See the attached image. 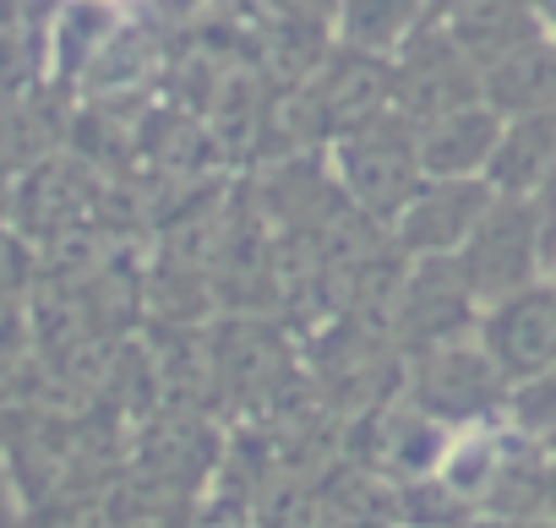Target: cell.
Masks as SVG:
<instances>
[{
	"label": "cell",
	"instance_id": "9",
	"mask_svg": "<svg viewBox=\"0 0 556 528\" xmlns=\"http://www.w3.org/2000/svg\"><path fill=\"white\" fill-rule=\"evenodd\" d=\"M502 115L480 99V104H464L431 126L415 131V147H420V175L426 180H485L491 169V153L502 142Z\"/></svg>",
	"mask_w": 556,
	"mask_h": 528
},
{
	"label": "cell",
	"instance_id": "10",
	"mask_svg": "<svg viewBox=\"0 0 556 528\" xmlns=\"http://www.w3.org/2000/svg\"><path fill=\"white\" fill-rule=\"evenodd\" d=\"M437 23L453 34V44L485 72L502 55L523 50L540 39V23L529 12V0H442Z\"/></svg>",
	"mask_w": 556,
	"mask_h": 528
},
{
	"label": "cell",
	"instance_id": "12",
	"mask_svg": "<svg viewBox=\"0 0 556 528\" xmlns=\"http://www.w3.org/2000/svg\"><path fill=\"white\" fill-rule=\"evenodd\" d=\"M442 12V0H339V50L393 61Z\"/></svg>",
	"mask_w": 556,
	"mask_h": 528
},
{
	"label": "cell",
	"instance_id": "16",
	"mask_svg": "<svg viewBox=\"0 0 556 528\" xmlns=\"http://www.w3.org/2000/svg\"><path fill=\"white\" fill-rule=\"evenodd\" d=\"M507 420H513L518 430L540 436V441L556 430V365H551L545 376H534L529 387H518V392H513V409H507Z\"/></svg>",
	"mask_w": 556,
	"mask_h": 528
},
{
	"label": "cell",
	"instance_id": "21",
	"mask_svg": "<svg viewBox=\"0 0 556 528\" xmlns=\"http://www.w3.org/2000/svg\"><path fill=\"white\" fill-rule=\"evenodd\" d=\"M545 452H551V458H556V430H551V436H545Z\"/></svg>",
	"mask_w": 556,
	"mask_h": 528
},
{
	"label": "cell",
	"instance_id": "20",
	"mask_svg": "<svg viewBox=\"0 0 556 528\" xmlns=\"http://www.w3.org/2000/svg\"><path fill=\"white\" fill-rule=\"evenodd\" d=\"M545 284H551V300H556V268H551V273H545Z\"/></svg>",
	"mask_w": 556,
	"mask_h": 528
},
{
	"label": "cell",
	"instance_id": "4",
	"mask_svg": "<svg viewBox=\"0 0 556 528\" xmlns=\"http://www.w3.org/2000/svg\"><path fill=\"white\" fill-rule=\"evenodd\" d=\"M480 66L453 44L442 23H431L409 50L393 55V115L404 126H431L464 104H480Z\"/></svg>",
	"mask_w": 556,
	"mask_h": 528
},
{
	"label": "cell",
	"instance_id": "6",
	"mask_svg": "<svg viewBox=\"0 0 556 528\" xmlns=\"http://www.w3.org/2000/svg\"><path fill=\"white\" fill-rule=\"evenodd\" d=\"M491 202L496 196H491L485 180H426L415 191V202L399 213L393 240L415 261H453Z\"/></svg>",
	"mask_w": 556,
	"mask_h": 528
},
{
	"label": "cell",
	"instance_id": "7",
	"mask_svg": "<svg viewBox=\"0 0 556 528\" xmlns=\"http://www.w3.org/2000/svg\"><path fill=\"white\" fill-rule=\"evenodd\" d=\"M393 322H399V338L420 355V349H437V344L475 338L480 306L469 300L453 261H415V273L399 284Z\"/></svg>",
	"mask_w": 556,
	"mask_h": 528
},
{
	"label": "cell",
	"instance_id": "11",
	"mask_svg": "<svg viewBox=\"0 0 556 528\" xmlns=\"http://www.w3.org/2000/svg\"><path fill=\"white\" fill-rule=\"evenodd\" d=\"M447 452H453V430H442L437 420H426L404 398L388 414H377V425H371V463L393 485H415V479L442 474Z\"/></svg>",
	"mask_w": 556,
	"mask_h": 528
},
{
	"label": "cell",
	"instance_id": "15",
	"mask_svg": "<svg viewBox=\"0 0 556 528\" xmlns=\"http://www.w3.org/2000/svg\"><path fill=\"white\" fill-rule=\"evenodd\" d=\"M393 523L404 528H469L475 506L442 479H415V485H393Z\"/></svg>",
	"mask_w": 556,
	"mask_h": 528
},
{
	"label": "cell",
	"instance_id": "19",
	"mask_svg": "<svg viewBox=\"0 0 556 528\" xmlns=\"http://www.w3.org/2000/svg\"><path fill=\"white\" fill-rule=\"evenodd\" d=\"M545 517L556 523V458H551V485H545Z\"/></svg>",
	"mask_w": 556,
	"mask_h": 528
},
{
	"label": "cell",
	"instance_id": "5",
	"mask_svg": "<svg viewBox=\"0 0 556 528\" xmlns=\"http://www.w3.org/2000/svg\"><path fill=\"white\" fill-rule=\"evenodd\" d=\"M475 344L485 349V360L496 365V376L518 392L534 376H545L556 365V300L551 284L518 289L496 306L480 311L475 322Z\"/></svg>",
	"mask_w": 556,
	"mask_h": 528
},
{
	"label": "cell",
	"instance_id": "8",
	"mask_svg": "<svg viewBox=\"0 0 556 528\" xmlns=\"http://www.w3.org/2000/svg\"><path fill=\"white\" fill-rule=\"evenodd\" d=\"M312 110H317V131L328 142L388 120L393 115V61H371V55L339 50L328 61L323 82L312 88Z\"/></svg>",
	"mask_w": 556,
	"mask_h": 528
},
{
	"label": "cell",
	"instance_id": "3",
	"mask_svg": "<svg viewBox=\"0 0 556 528\" xmlns=\"http://www.w3.org/2000/svg\"><path fill=\"white\" fill-rule=\"evenodd\" d=\"M333 180L339 191L377 223H399V213L415 202V191L426 185L420 175V147H415V126H404L399 115L339 137L333 142Z\"/></svg>",
	"mask_w": 556,
	"mask_h": 528
},
{
	"label": "cell",
	"instance_id": "18",
	"mask_svg": "<svg viewBox=\"0 0 556 528\" xmlns=\"http://www.w3.org/2000/svg\"><path fill=\"white\" fill-rule=\"evenodd\" d=\"M529 12H534V23H540V39L556 44V0H529Z\"/></svg>",
	"mask_w": 556,
	"mask_h": 528
},
{
	"label": "cell",
	"instance_id": "14",
	"mask_svg": "<svg viewBox=\"0 0 556 528\" xmlns=\"http://www.w3.org/2000/svg\"><path fill=\"white\" fill-rule=\"evenodd\" d=\"M551 164H556V115H523V120L502 126V142L491 153L485 185H491V196L534 202L545 175H551Z\"/></svg>",
	"mask_w": 556,
	"mask_h": 528
},
{
	"label": "cell",
	"instance_id": "17",
	"mask_svg": "<svg viewBox=\"0 0 556 528\" xmlns=\"http://www.w3.org/2000/svg\"><path fill=\"white\" fill-rule=\"evenodd\" d=\"M469 528H556L551 517H475Z\"/></svg>",
	"mask_w": 556,
	"mask_h": 528
},
{
	"label": "cell",
	"instance_id": "2",
	"mask_svg": "<svg viewBox=\"0 0 556 528\" xmlns=\"http://www.w3.org/2000/svg\"><path fill=\"white\" fill-rule=\"evenodd\" d=\"M453 268H458V279H464V289L480 311L518 295V289L545 284L551 256H545V229H540L534 202L496 196L485 207V218L475 223V234L464 240V250L453 256Z\"/></svg>",
	"mask_w": 556,
	"mask_h": 528
},
{
	"label": "cell",
	"instance_id": "1",
	"mask_svg": "<svg viewBox=\"0 0 556 528\" xmlns=\"http://www.w3.org/2000/svg\"><path fill=\"white\" fill-rule=\"evenodd\" d=\"M404 403L437 420L442 430H475V425H496L513 409V387L496 376V365L485 360L475 338H458V344L409 355Z\"/></svg>",
	"mask_w": 556,
	"mask_h": 528
},
{
	"label": "cell",
	"instance_id": "13",
	"mask_svg": "<svg viewBox=\"0 0 556 528\" xmlns=\"http://www.w3.org/2000/svg\"><path fill=\"white\" fill-rule=\"evenodd\" d=\"M480 93L502 120H523V115H556V44L534 39L513 55H502L496 66L480 72Z\"/></svg>",
	"mask_w": 556,
	"mask_h": 528
}]
</instances>
